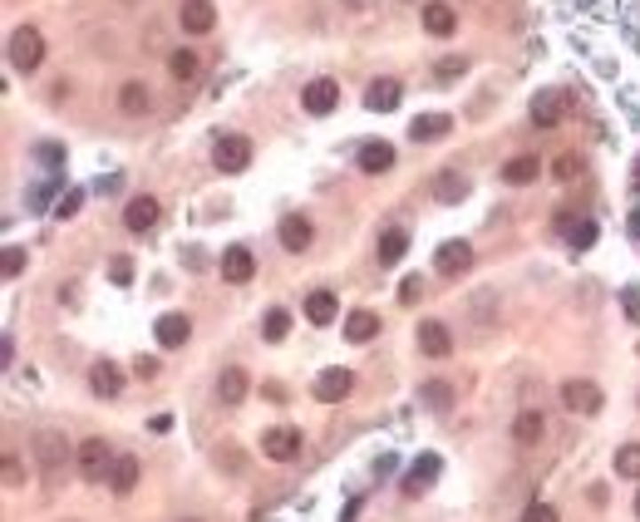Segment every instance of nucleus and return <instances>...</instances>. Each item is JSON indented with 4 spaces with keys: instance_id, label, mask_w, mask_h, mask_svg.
Instances as JSON below:
<instances>
[{
    "instance_id": "f257e3e1",
    "label": "nucleus",
    "mask_w": 640,
    "mask_h": 522,
    "mask_svg": "<svg viewBox=\"0 0 640 522\" xmlns=\"http://www.w3.org/2000/svg\"><path fill=\"white\" fill-rule=\"evenodd\" d=\"M40 60H44V35L35 30V25H20V30L11 35V64L20 75H30V69H40Z\"/></svg>"
},
{
    "instance_id": "f03ea898",
    "label": "nucleus",
    "mask_w": 640,
    "mask_h": 522,
    "mask_svg": "<svg viewBox=\"0 0 640 522\" xmlns=\"http://www.w3.org/2000/svg\"><path fill=\"white\" fill-rule=\"evenodd\" d=\"M114 448H108V438H84L79 444V473H84L89 483H104L108 473H114Z\"/></svg>"
},
{
    "instance_id": "7ed1b4c3",
    "label": "nucleus",
    "mask_w": 640,
    "mask_h": 522,
    "mask_svg": "<svg viewBox=\"0 0 640 522\" xmlns=\"http://www.w3.org/2000/svg\"><path fill=\"white\" fill-rule=\"evenodd\" d=\"M562 405H566V414H601V405H606V395H601V384H591V380H566L562 384Z\"/></svg>"
},
{
    "instance_id": "20e7f679",
    "label": "nucleus",
    "mask_w": 640,
    "mask_h": 522,
    "mask_svg": "<svg viewBox=\"0 0 640 522\" xmlns=\"http://www.w3.org/2000/svg\"><path fill=\"white\" fill-rule=\"evenodd\" d=\"M212 163H217V173H246V168H252V139H242V133L217 139Z\"/></svg>"
},
{
    "instance_id": "39448f33",
    "label": "nucleus",
    "mask_w": 640,
    "mask_h": 522,
    "mask_svg": "<svg viewBox=\"0 0 640 522\" xmlns=\"http://www.w3.org/2000/svg\"><path fill=\"white\" fill-rule=\"evenodd\" d=\"M300 444H306V438H300V429H267V434H261V454H267L271 463H291V459H300Z\"/></svg>"
},
{
    "instance_id": "423d86ee",
    "label": "nucleus",
    "mask_w": 640,
    "mask_h": 522,
    "mask_svg": "<svg viewBox=\"0 0 640 522\" xmlns=\"http://www.w3.org/2000/svg\"><path fill=\"white\" fill-rule=\"evenodd\" d=\"M350 384H355V374L345 370V365H331V370L316 374V389H310V395H316L320 405H340V399L350 395Z\"/></svg>"
},
{
    "instance_id": "0eeeda50",
    "label": "nucleus",
    "mask_w": 640,
    "mask_h": 522,
    "mask_svg": "<svg viewBox=\"0 0 640 522\" xmlns=\"http://www.w3.org/2000/svg\"><path fill=\"white\" fill-rule=\"evenodd\" d=\"M252 277H256V256H252V246L232 242V246L222 252V281H232V286H246Z\"/></svg>"
},
{
    "instance_id": "6e6552de",
    "label": "nucleus",
    "mask_w": 640,
    "mask_h": 522,
    "mask_svg": "<svg viewBox=\"0 0 640 522\" xmlns=\"http://www.w3.org/2000/svg\"><path fill=\"white\" fill-rule=\"evenodd\" d=\"M35 459H40L44 473H60L64 463H69V444H64V434H54V429L35 434Z\"/></svg>"
},
{
    "instance_id": "1a4fd4ad",
    "label": "nucleus",
    "mask_w": 640,
    "mask_h": 522,
    "mask_svg": "<svg viewBox=\"0 0 640 522\" xmlns=\"http://www.w3.org/2000/svg\"><path fill=\"white\" fill-rule=\"evenodd\" d=\"M419 350H424L428 360H448V355H453V335H448L444 320H419Z\"/></svg>"
},
{
    "instance_id": "9d476101",
    "label": "nucleus",
    "mask_w": 640,
    "mask_h": 522,
    "mask_svg": "<svg viewBox=\"0 0 640 522\" xmlns=\"http://www.w3.org/2000/svg\"><path fill=\"white\" fill-rule=\"evenodd\" d=\"M178 25L188 35H207L217 25V5H212V0H182V5H178Z\"/></svg>"
},
{
    "instance_id": "9b49d317",
    "label": "nucleus",
    "mask_w": 640,
    "mask_h": 522,
    "mask_svg": "<svg viewBox=\"0 0 640 522\" xmlns=\"http://www.w3.org/2000/svg\"><path fill=\"white\" fill-rule=\"evenodd\" d=\"M300 104H306V114L325 118L335 104H340V84H335V79H310L306 94H300Z\"/></svg>"
},
{
    "instance_id": "f8f14e48",
    "label": "nucleus",
    "mask_w": 640,
    "mask_h": 522,
    "mask_svg": "<svg viewBox=\"0 0 640 522\" xmlns=\"http://www.w3.org/2000/svg\"><path fill=\"white\" fill-rule=\"evenodd\" d=\"M527 114H532L537 128H556V124H562V114H566V94H562V89H542V94L532 99Z\"/></svg>"
},
{
    "instance_id": "ddd939ff",
    "label": "nucleus",
    "mask_w": 640,
    "mask_h": 522,
    "mask_svg": "<svg viewBox=\"0 0 640 522\" xmlns=\"http://www.w3.org/2000/svg\"><path fill=\"white\" fill-rule=\"evenodd\" d=\"M153 335H158V345H163V350H178V345H188V335H192V320L182 316V310H168V316H158Z\"/></svg>"
},
{
    "instance_id": "4468645a",
    "label": "nucleus",
    "mask_w": 640,
    "mask_h": 522,
    "mask_svg": "<svg viewBox=\"0 0 640 522\" xmlns=\"http://www.w3.org/2000/svg\"><path fill=\"white\" fill-rule=\"evenodd\" d=\"M434 267L444 271V277H463V271L473 267V246L468 242H444L434 252Z\"/></svg>"
},
{
    "instance_id": "2eb2a0df",
    "label": "nucleus",
    "mask_w": 640,
    "mask_h": 522,
    "mask_svg": "<svg viewBox=\"0 0 640 522\" xmlns=\"http://www.w3.org/2000/svg\"><path fill=\"white\" fill-rule=\"evenodd\" d=\"M399 99H404L399 79H374V84L364 89V108H370V114H389V108H399Z\"/></svg>"
},
{
    "instance_id": "dca6fc26",
    "label": "nucleus",
    "mask_w": 640,
    "mask_h": 522,
    "mask_svg": "<svg viewBox=\"0 0 640 522\" xmlns=\"http://www.w3.org/2000/svg\"><path fill=\"white\" fill-rule=\"evenodd\" d=\"M89 389H94L99 399H118L124 395V370H118L114 360H99L94 370H89Z\"/></svg>"
},
{
    "instance_id": "f3484780",
    "label": "nucleus",
    "mask_w": 640,
    "mask_h": 522,
    "mask_svg": "<svg viewBox=\"0 0 640 522\" xmlns=\"http://www.w3.org/2000/svg\"><path fill=\"white\" fill-rule=\"evenodd\" d=\"M158 197H133V203L124 207V227L128 232H153V227H158Z\"/></svg>"
},
{
    "instance_id": "a211bd4d",
    "label": "nucleus",
    "mask_w": 640,
    "mask_h": 522,
    "mask_svg": "<svg viewBox=\"0 0 640 522\" xmlns=\"http://www.w3.org/2000/svg\"><path fill=\"white\" fill-rule=\"evenodd\" d=\"M438 469H444V463H438V454H424V459H414V463H409V478H404V493H409V498H419V493H428V488H434Z\"/></svg>"
},
{
    "instance_id": "6ab92c4d",
    "label": "nucleus",
    "mask_w": 640,
    "mask_h": 522,
    "mask_svg": "<svg viewBox=\"0 0 640 522\" xmlns=\"http://www.w3.org/2000/svg\"><path fill=\"white\" fill-rule=\"evenodd\" d=\"M468 188H473V182L463 178L459 168H444V173H438V182H434V197H438L444 207H459L463 197H468Z\"/></svg>"
},
{
    "instance_id": "aec40b11",
    "label": "nucleus",
    "mask_w": 640,
    "mask_h": 522,
    "mask_svg": "<svg viewBox=\"0 0 640 522\" xmlns=\"http://www.w3.org/2000/svg\"><path fill=\"white\" fill-rule=\"evenodd\" d=\"M139 478H143V463L133 459V454H118V463H114V473H108V488L118 493V498H128V493L139 488Z\"/></svg>"
},
{
    "instance_id": "412c9836",
    "label": "nucleus",
    "mask_w": 640,
    "mask_h": 522,
    "mask_svg": "<svg viewBox=\"0 0 640 522\" xmlns=\"http://www.w3.org/2000/svg\"><path fill=\"white\" fill-rule=\"evenodd\" d=\"M246 389H252V380H246L242 365H227V370L217 374V399H222V405H242Z\"/></svg>"
},
{
    "instance_id": "4be33fe9",
    "label": "nucleus",
    "mask_w": 640,
    "mask_h": 522,
    "mask_svg": "<svg viewBox=\"0 0 640 522\" xmlns=\"http://www.w3.org/2000/svg\"><path fill=\"white\" fill-rule=\"evenodd\" d=\"M424 30L438 35V40H448V35L459 30V15H453V5H444V0H428V5H424Z\"/></svg>"
},
{
    "instance_id": "5701e85b",
    "label": "nucleus",
    "mask_w": 640,
    "mask_h": 522,
    "mask_svg": "<svg viewBox=\"0 0 640 522\" xmlns=\"http://www.w3.org/2000/svg\"><path fill=\"white\" fill-rule=\"evenodd\" d=\"M360 173H370V178H380V173H389L395 168V143H364L360 149Z\"/></svg>"
},
{
    "instance_id": "b1692460",
    "label": "nucleus",
    "mask_w": 640,
    "mask_h": 522,
    "mask_svg": "<svg viewBox=\"0 0 640 522\" xmlns=\"http://www.w3.org/2000/svg\"><path fill=\"white\" fill-rule=\"evenodd\" d=\"M276 237H281V246H286V252H306V246H310V222H306L300 213H291V217H281Z\"/></svg>"
},
{
    "instance_id": "393cba45",
    "label": "nucleus",
    "mask_w": 640,
    "mask_h": 522,
    "mask_svg": "<svg viewBox=\"0 0 640 522\" xmlns=\"http://www.w3.org/2000/svg\"><path fill=\"white\" fill-rule=\"evenodd\" d=\"M306 320L310 325H335V320H340V306H335L331 291H310L306 296Z\"/></svg>"
},
{
    "instance_id": "a878e982",
    "label": "nucleus",
    "mask_w": 640,
    "mask_h": 522,
    "mask_svg": "<svg viewBox=\"0 0 640 522\" xmlns=\"http://www.w3.org/2000/svg\"><path fill=\"white\" fill-rule=\"evenodd\" d=\"M448 128H453V118H448V114H419L414 124H409V139H414V143H434V139H444Z\"/></svg>"
},
{
    "instance_id": "bb28decb",
    "label": "nucleus",
    "mask_w": 640,
    "mask_h": 522,
    "mask_svg": "<svg viewBox=\"0 0 640 522\" xmlns=\"http://www.w3.org/2000/svg\"><path fill=\"white\" fill-rule=\"evenodd\" d=\"M374 335H380V316H374V310H350V316H345V341L364 345V341H374Z\"/></svg>"
},
{
    "instance_id": "cd10ccee",
    "label": "nucleus",
    "mask_w": 640,
    "mask_h": 522,
    "mask_svg": "<svg viewBox=\"0 0 640 522\" xmlns=\"http://www.w3.org/2000/svg\"><path fill=\"white\" fill-rule=\"evenodd\" d=\"M537 173H542V163H537L532 153H517V158L502 168V182H508V188H527V182H537Z\"/></svg>"
},
{
    "instance_id": "c85d7f7f",
    "label": "nucleus",
    "mask_w": 640,
    "mask_h": 522,
    "mask_svg": "<svg viewBox=\"0 0 640 522\" xmlns=\"http://www.w3.org/2000/svg\"><path fill=\"white\" fill-rule=\"evenodd\" d=\"M542 434H547V419L537 414V409H523V414L512 419V438H517V444H523V448H532V444H537V438H542Z\"/></svg>"
},
{
    "instance_id": "c756f323",
    "label": "nucleus",
    "mask_w": 640,
    "mask_h": 522,
    "mask_svg": "<svg viewBox=\"0 0 640 522\" xmlns=\"http://www.w3.org/2000/svg\"><path fill=\"white\" fill-rule=\"evenodd\" d=\"M148 89H143V79H124V89H118V108H124L128 118H139V114H148Z\"/></svg>"
},
{
    "instance_id": "7c9ffc66",
    "label": "nucleus",
    "mask_w": 640,
    "mask_h": 522,
    "mask_svg": "<svg viewBox=\"0 0 640 522\" xmlns=\"http://www.w3.org/2000/svg\"><path fill=\"white\" fill-rule=\"evenodd\" d=\"M404 252H409V232H399V227H395V232L380 237V267H395Z\"/></svg>"
},
{
    "instance_id": "2f4dec72",
    "label": "nucleus",
    "mask_w": 640,
    "mask_h": 522,
    "mask_svg": "<svg viewBox=\"0 0 640 522\" xmlns=\"http://www.w3.org/2000/svg\"><path fill=\"white\" fill-rule=\"evenodd\" d=\"M616 478H640V444L616 448Z\"/></svg>"
},
{
    "instance_id": "473e14b6",
    "label": "nucleus",
    "mask_w": 640,
    "mask_h": 522,
    "mask_svg": "<svg viewBox=\"0 0 640 522\" xmlns=\"http://www.w3.org/2000/svg\"><path fill=\"white\" fill-rule=\"evenodd\" d=\"M286 331H291V310H281V306L267 310V320H261V335L276 345V341H286Z\"/></svg>"
},
{
    "instance_id": "72a5a7b5",
    "label": "nucleus",
    "mask_w": 640,
    "mask_h": 522,
    "mask_svg": "<svg viewBox=\"0 0 640 522\" xmlns=\"http://www.w3.org/2000/svg\"><path fill=\"white\" fill-rule=\"evenodd\" d=\"M419 399H424L428 409H448V399H453V389H448L444 380H428L424 389H419Z\"/></svg>"
},
{
    "instance_id": "f704fd0d",
    "label": "nucleus",
    "mask_w": 640,
    "mask_h": 522,
    "mask_svg": "<svg viewBox=\"0 0 640 522\" xmlns=\"http://www.w3.org/2000/svg\"><path fill=\"white\" fill-rule=\"evenodd\" d=\"M168 69H172V79H192V75H197V54H192V50H172Z\"/></svg>"
},
{
    "instance_id": "c9c22d12",
    "label": "nucleus",
    "mask_w": 640,
    "mask_h": 522,
    "mask_svg": "<svg viewBox=\"0 0 640 522\" xmlns=\"http://www.w3.org/2000/svg\"><path fill=\"white\" fill-rule=\"evenodd\" d=\"M0 271H5V281H15L25 271V252L20 246H5V261H0Z\"/></svg>"
},
{
    "instance_id": "e433bc0d",
    "label": "nucleus",
    "mask_w": 640,
    "mask_h": 522,
    "mask_svg": "<svg viewBox=\"0 0 640 522\" xmlns=\"http://www.w3.org/2000/svg\"><path fill=\"white\" fill-rule=\"evenodd\" d=\"M566 237H572V246H576V252H587V246L596 242V222H576Z\"/></svg>"
},
{
    "instance_id": "4c0bfd02",
    "label": "nucleus",
    "mask_w": 640,
    "mask_h": 522,
    "mask_svg": "<svg viewBox=\"0 0 640 522\" xmlns=\"http://www.w3.org/2000/svg\"><path fill=\"white\" fill-rule=\"evenodd\" d=\"M523 522H556V508H552V502H527Z\"/></svg>"
},
{
    "instance_id": "58836bf2",
    "label": "nucleus",
    "mask_w": 640,
    "mask_h": 522,
    "mask_svg": "<svg viewBox=\"0 0 640 522\" xmlns=\"http://www.w3.org/2000/svg\"><path fill=\"white\" fill-rule=\"evenodd\" d=\"M0 473H5V488H20V483H25V469H20V459H15V454H5Z\"/></svg>"
},
{
    "instance_id": "ea45409f",
    "label": "nucleus",
    "mask_w": 640,
    "mask_h": 522,
    "mask_svg": "<svg viewBox=\"0 0 640 522\" xmlns=\"http://www.w3.org/2000/svg\"><path fill=\"white\" fill-rule=\"evenodd\" d=\"M556 178H562V182H572L576 178V173H581V158H576V153H562V158H556Z\"/></svg>"
},
{
    "instance_id": "a19ab883",
    "label": "nucleus",
    "mask_w": 640,
    "mask_h": 522,
    "mask_svg": "<svg viewBox=\"0 0 640 522\" xmlns=\"http://www.w3.org/2000/svg\"><path fill=\"white\" fill-rule=\"evenodd\" d=\"M79 203H84V192L69 188V192L60 197V207H54V217H75V213H79Z\"/></svg>"
},
{
    "instance_id": "79ce46f5",
    "label": "nucleus",
    "mask_w": 640,
    "mask_h": 522,
    "mask_svg": "<svg viewBox=\"0 0 640 522\" xmlns=\"http://www.w3.org/2000/svg\"><path fill=\"white\" fill-rule=\"evenodd\" d=\"M35 158H40L44 168H60V163H64V149H60V143H40V149H35Z\"/></svg>"
},
{
    "instance_id": "37998d69",
    "label": "nucleus",
    "mask_w": 640,
    "mask_h": 522,
    "mask_svg": "<svg viewBox=\"0 0 640 522\" xmlns=\"http://www.w3.org/2000/svg\"><path fill=\"white\" fill-rule=\"evenodd\" d=\"M108 277H114V286H128V281H133V261H128V256H118L114 267H108Z\"/></svg>"
},
{
    "instance_id": "c03bdc74",
    "label": "nucleus",
    "mask_w": 640,
    "mask_h": 522,
    "mask_svg": "<svg viewBox=\"0 0 640 522\" xmlns=\"http://www.w3.org/2000/svg\"><path fill=\"white\" fill-rule=\"evenodd\" d=\"M620 306H626V316L640 325V291H636V286H626V291H620Z\"/></svg>"
},
{
    "instance_id": "a18cd8bd",
    "label": "nucleus",
    "mask_w": 640,
    "mask_h": 522,
    "mask_svg": "<svg viewBox=\"0 0 640 522\" xmlns=\"http://www.w3.org/2000/svg\"><path fill=\"white\" fill-rule=\"evenodd\" d=\"M419 301V277H404V286H399V306H414Z\"/></svg>"
},
{
    "instance_id": "49530a36",
    "label": "nucleus",
    "mask_w": 640,
    "mask_h": 522,
    "mask_svg": "<svg viewBox=\"0 0 640 522\" xmlns=\"http://www.w3.org/2000/svg\"><path fill=\"white\" fill-rule=\"evenodd\" d=\"M133 374H139V380H153V374H158V360H153V355H143V360H133Z\"/></svg>"
},
{
    "instance_id": "de8ad7c7",
    "label": "nucleus",
    "mask_w": 640,
    "mask_h": 522,
    "mask_svg": "<svg viewBox=\"0 0 640 522\" xmlns=\"http://www.w3.org/2000/svg\"><path fill=\"white\" fill-rule=\"evenodd\" d=\"M463 69H468L463 60H444V64H438V79H459Z\"/></svg>"
},
{
    "instance_id": "09e8293b",
    "label": "nucleus",
    "mask_w": 640,
    "mask_h": 522,
    "mask_svg": "<svg viewBox=\"0 0 640 522\" xmlns=\"http://www.w3.org/2000/svg\"><path fill=\"white\" fill-rule=\"evenodd\" d=\"M626 232L640 242V207H630V217H626Z\"/></svg>"
},
{
    "instance_id": "8fccbe9b",
    "label": "nucleus",
    "mask_w": 640,
    "mask_h": 522,
    "mask_svg": "<svg viewBox=\"0 0 640 522\" xmlns=\"http://www.w3.org/2000/svg\"><path fill=\"white\" fill-rule=\"evenodd\" d=\"M340 5H350V11H370L374 0H340Z\"/></svg>"
},
{
    "instance_id": "3c124183",
    "label": "nucleus",
    "mask_w": 640,
    "mask_h": 522,
    "mask_svg": "<svg viewBox=\"0 0 640 522\" xmlns=\"http://www.w3.org/2000/svg\"><path fill=\"white\" fill-rule=\"evenodd\" d=\"M630 188L640 192V163H636V168H630Z\"/></svg>"
},
{
    "instance_id": "603ef678",
    "label": "nucleus",
    "mask_w": 640,
    "mask_h": 522,
    "mask_svg": "<svg viewBox=\"0 0 640 522\" xmlns=\"http://www.w3.org/2000/svg\"><path fill=\"white\" fill-rule=\"evenodd\" d=\"M636 518H640V493H636Z\"/></svg>"
},
{
    "instance_id": "864d4df0",
    "label": "nucleus",
    "mask_w": 640,
    "mask_h": 522,
    "mask_svg": "<svg viewBox=\"0 0 640 522\" xmlns=\"http://www.w3.org/2000/svg\"><path fill=\"white\" fill-rule=\"evenodd\" d=\"M182 522H197V518H182Z\"/></svg>"
},
{
    "instance_id": "5fc2aeb1",
    "label": "nucleus",
    "mask_w": 640,
    "mask_h": 522,
    "mask_svg": "<svg viewBox=\"0 0 640 522\" xmlns=\"http://www.w3.org/2000/svg\"><path fill=\"white\" fill-rule=\"evenodd\" d=\"M409 5H414V0H409Z\"/></svg>"
}]
</instances>
